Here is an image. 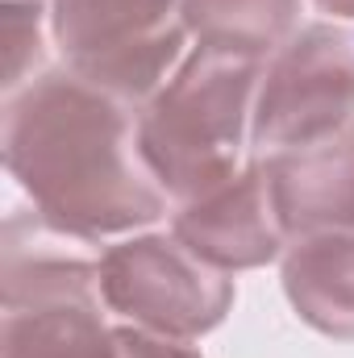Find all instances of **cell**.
<instances>
[{"mask_svg":"<svg viewBox=\"0 0 354 358\" xmlns=\"http://www.w3.org/2000/svg\"><path fill=\"white\" fill-rule=\"evenodd\" d=\"M38 213L4 225L0 358H121L100 313V263L67 255Z\"/></svg>","mask_w":354,"mask_h":358,"instance_id":"3957f363","label":"cell"},{"mask_svg":"<svg viewBox=\"0 0 354 358\" xmlns=\"http://www.w3.org/2000/svg\"><path fill=\"white\" fill-rule=\"evenodd\" d=\"M183 25L200 46H221L238 55L279 50L300 21V0H179Z\"/></svg>","mask_w":354,"mask_h":358,"instance_id":"30bf717a","label":"cell"},{"mask_svg":"<svg viewBox=\"0 0 354 358\" xmlns=\"http://www.w3.org/2000/svg\"><path fill=\"white\" fill-rule=\"evenodd\" d=\"M4 167L63 238L100 242L167 213L129 104L71 71H42L4 100Z\"/></svg>","mask_w":354,"mask_h":358,"instance_id":"6da1fadb","label":"cell"},{"mask_svg":"<svg viewBox=\"0 0 354 358\" xmlns=\"http://www.w3.org/2000/svg\"><path fill=\"white\" fill-rule=\"evenodd\" d=\"M283 296L304 325L354 342V234H317L283 250Z\"/></svg>","mask_w":354,"mask_h":358,"instance_id":"9c48e42d","label":"cell"},{"mask_svg":"<svg viewBox=\"0 0 354 358\" xmlns=\"http://www.w3.org/2000/svg\"><path fill=\"white\" fill-rule=\"evenodd\" d=\"M171 234L217 271H255L283 255V225L271 204L263 163H250L213 192L183 200L171 221Z\"/></svg>","mask_w":354,"mask_h":358,"instance_id":"52a82bcc","label":"cell"},{"mask_svg":"<svg viewBox=\"0 0 354 358\" xmlns=\"http://www.w3.org/2000/svg\"><path fill=\"white\" fill-rule=\"evenodd\" d=\"M259 84V55L196 46L176 76L142 104L138 155L167 196L196 200L238 176Z\"/></svg>","mask_w":354,"mask_h":358,"instance_id":"7a4b0ae2","label":"cell"},{"mask_svg":"<svg viewBox=\"0 0 354 358\" xmlns=\"http://www.w3.org/2000/svg\"><path fill=\"white\" fill-rule=\"evenodd\" d=\"M354 125V42L334 25L292 34L267 67L250 138L263 150H292Z\"/></svg>","mask_w":354,"mask_h":358,"instance_id":"8992f818","label":"cell"},{"mask_svg":"<svg viewBox=\"0 0 354 358\" xmlns=\"http://www.w3.org/2000/svg\"><path fill=\"white\" fill-rule=\"evenodd\" d=\"M50 34L71 76L121 104H142L183 55L179 0H55Z\"/></svg>","mask_w":354,"mask_h":358,"instance_id":"277c9868","label":"cell"},{"mask_svg":"<svg viewBox=\"0 0 354 358\" xmlns=\"http://www.w3.org/2000/svg\"><path fill=\"white\" fill-rule=\"evenodd\" d=\"M275 217L292 242L354 234V125L263 159Z\"/></svg>","mask_w":354,"mask_h":358,"instance_id":"ba28073f","label":"cell"},{"mask_svg":"<svg viewBox=\"0 0 354 358\" xmlns=\"http://www.w3.org/2000/svg\"><path fill=\"white\" fill-rule=\"evenodd\" d=\"M313 4L330 17H354V0H313Z\"/></svg>","mask_w":354,"mask_h":358,"instance_id":"4fadbf2b","label":"cell"},{"mask_svg":"<svg viewBox=\"0 0 354 358\" xmlns=\"http://www.w3.org/2000/svg\"><path fill=\"white\" fill-rule=\"evenodd\" d=\"M117 355L121 358H200L192 346H183L176 338L146 334V329H138V325L117 329Z\"/></svg>","mask_w":354,"mask_h":358,"instance_id":"7c38bea8","label":"cell"},{"mask_svg":"<svg viewBox=\"0 0 354 358\" xmlns=\"http://www.w3.org/2000/svg\"><path fill=\"white\" fill-rule=\"evenodd\" d=\"M100 296L129 325L196 342L234 308V279L196 259L176 234H142L108 246L100 259Z\"/></svg>","mask_w":354,"mask_h":358,"instance_id":"5b68a950","label":"cell"},{"mask_svg":"<svg viewBox=\"0 0 354 358\" xmlns=\"http://www.w3.org/2000/svg\"><path fill=\"white\" fill-rule=\"evenodd\" d=\"M42 63V4L4 0V92L13 96L29 84V71Z\"/></svg>","mask_w":354,"mask_h":358,"instance_id":"8fae6325","label":"cell"}]
</instances>
